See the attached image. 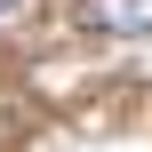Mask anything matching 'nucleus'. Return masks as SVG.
I'll return each instance as SVG.
<instances>
[{"instance_id": "nucleus-1", "label": "nucleus", "mask_w": 152, "mask_h": 152, "mask_svg": "<svg viewBox=\"0 0 152 152\" xmlns=\"http://www.w3.org/2000/svg\"><path fill=\"white\" fill-rule=\"evenodd\" d=\"M80 24L112 32V40H144L152 32V0H80Z\"/></svg>"}, {"instance_id": "nucleus-2", "label": "nucleus", "mask_w": 152, "mask_h": 152, "mask_svg": "<svg viewBox=\"0 0 152 152\" xmlns=\"http://www.w3.org/2000/svg\"><path fill=\"white\" fill-rule=\"evenodd\" d=\"M8 8H16V0H0V16H8Z\"/></svg>"}]
</instances>
